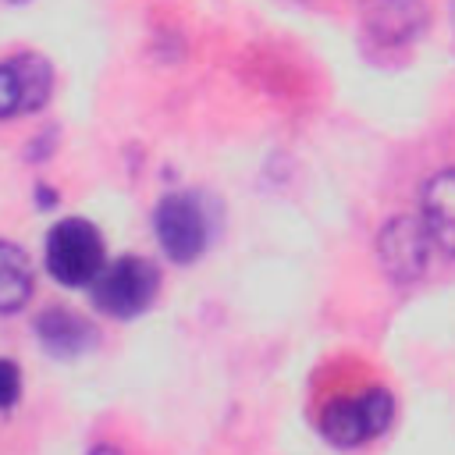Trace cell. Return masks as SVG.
Segmentation results:
<instances>
[{
	"label": "cell",
	"instance_id": "cell-11",
	"mask_svg": "<svg viewBox=\"0 0 455 455\" xmlns=\"http://www.w3.org/2000/svg\"><path fill=\"white\" fill-rule=\"evenodd\" d=\"M21 391V373L11 359H0V409H11Z\"/></svg>",
	"mask_w": 455,
	"mask_h": 455
},
{
	"label": "cell",
	"instance_id": "cell-14",
	"mask_svg": "<svg viewBox=\"0 0 455 455\" xmlns=\"http://www.w3.org/2000/svg\"><path fill=\"white\" fill-rule=\"evenodd\" d=\"M11 4H25V0H11Z\"/></svg>",
	"mask_w": 455,
	"mask_h": 455
},
{
	"label": "cell",
	"instance_id": "cell-12",
	"mask_svg": "<svg viewBox=\"0 0 455 455\" xmlns=\"http://www.w3.org/2000/svg\"><path fill=\"white\" fill-rule=\"evenodd\" d=\"M89 455H121V451H117L114 444H100V448H92Z\"/></svg>",
	"mask_w": 455,
	"mask_h": 455
},
{
	"label": "cell",
	"instance_id": "cell-5",
	"mask_svg": "<svg viewBox=\"0 0 455 455\" xmlns=\"http://www.w3.org/2000/svg\"><path fill=\"white\" fill-rule=\"evenodd\" d=\"M53 92V68L36 57L21 53L0 64V121L39 110Z\"/></svg>",
	"mask_w": 455,
	"mask_h": 455
},
{
	"label": "cell",
	"instance_id": "cell-6",
	"mask_svg": "<svg viewBox=\"0 0 455 455\" xmlns=\"http://www.w3.org/2000/svg\"><path fill=\"white\" fill-rule=\"evenodd\" d=\"M427 252H430V235L423 228V220L412 217H395L384 231H380V259L387 267V274L395 281H416L427 267Z\"/></svg>",
	"mask_w": 455,
	"mask_h": 455
},
{
	"label": "cell",
	"instance_id": "cell-13",
	"mask_svg": "<svg viewBox=\"0 0 455 455\" xmlns=\"http://www.w3.org/2000/svg\"><path fill=\"white\" fill-rule=\"evenodd\" d=\"M451 28H455V7H451Z\"/></svg>",
	"mask_w": 455,
	"mask_h": 455
},
{
	"label": "cell",
	"instance_id": "cell-3",
	"mask_svg": "<svg viewBox=\"0 0 455 455\" xmlns=\"http://www.w3.org/2000/svg\"><path fill=\"white\" fill-rule=\"evenodd\" d=\"M92 284H96L92 288V302L107 316L128 320V316H139V313H146L153 306L156 288H160V274L142 256H121L117 263L103 267Z\"/></svg>",
	"mask_w": 455,
	"mask_h": 455
},
{
	"label": "cell",
	"instance_id": "cell-4",
	"mask_svg": "<svg viewBox=\"0 0 455 455\" xmlns=\"http://www.w3.org/2000/svg\"><path fill=\"white\" fill-rule=\"evenodd\" d=\"M156 238H160V249L174 259V263H192L203 249H206V213L199 206L196 196L188 192H171L160 199L156 206Z\"/></svg>",
	"mask_w": 455,
	"mask_h": 455
},
{
	"label": "cell",
	"instance_id": "cell-8",
	"mask_svg": "<svg viewBox=\"0 0 455 455\" xmlns=\"http://www.w3.org/2000/svg\"><path fill=\"white\" fill-rule=\"evenodd\" d=\"M423 228L430 245L455 256V167L434 174L423 188Z\"/></svg>",
	"mask_w": 455,
	"mask_h": 455
},
{
	"label": "cell",
	"instance_id": "cell-9",
	"mask_svg": "<svg viewBox=\"0 0 455 455\" xmlns=\"http://www.w3.org/2000/svg\"><path fill=\"white\" fill-rule=\"evenodd\" d=\"M36 334H39V341H43L53 355H64V359H68V355H82V352H89V348L96 345L92 323L82 320L78 313L60 309V306L46 309V313L36 320Z\"/></svg>",
	"mask_w": 455,
	"mask_h": 455
},
{
	"label": "cell",
	"instance_id": "cell-2",
	"mask_svg": "<svg viewBox=\"0 0 455 455\" xmlns=\"http://www.w3.org/2000/svg\"><path fill=\"white\" fill-rule=\"evenodd\" d=\"M103 267H107L103 235L89 220L68 217V220L53 224V231L46 238V270L53 281H60L68 288H82V284H92Z\"/></svg>",
	"mask_w": 455,
	"mask_h": 455
},
{
	"label": "cell",
	"instance_id": "cell-10",
	"mask_svg": "<svg viewBox=\"0 0 455 455\" xmlns=\"http://www.w3.org/2000/svg\"><path fill=\"white\" fill-rule=\"evenodd\" d=\"M32 295V263L28 256L11 245L0 242V313H14L28 302Z\"/></svg>",
	"mask_w": 455,
	"mask_h": 455
},
{
	"label": "cell",
	"instance_id": "cell-1",
	"mask_svg": "<svg viewBox=\"0 0 455 455\" xmlns=\"http://www.w3.org/2000/svg\"><path fill=\"white\" fill-rule=\"evenodd\" d=\"M395 416V398L387 384L352 355L331 359L309 391V419L316 423L320 437L338 448L370 444L387 430Z\"/></svg>",
	"mask_w": 455,
	"mask_h": 455
},
{
	"label": "cell",
	"instance_id": "cell-7",
	"mask_svg": "<svg viewBox=\"0 0 455 455\" xmlns=\"http://www.w3.org/2000/svg\"><path fill=\"white\" fill-rule=\"evenodd\" d=\"M363 25L377 43L395 46L423 32L427 11L419 0H363Z\"/></svg>",
	"mask_w": 455,
	"mask_h": 455
}]
</instances>
